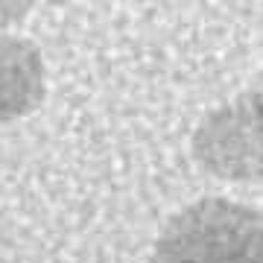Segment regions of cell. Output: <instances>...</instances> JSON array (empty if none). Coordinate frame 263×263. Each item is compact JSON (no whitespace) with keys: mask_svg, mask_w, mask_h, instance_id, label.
Here are the masks:
<instances>
[{"mask_svg":"<svg viewBox=\"0 0 263 263\" xmlns=\"http://www.w3.org/2000/svg\"><path fill=\"white\" fill-rule=\"evenodd\" d=\"M155 263H260V216L208 199L173 219Z\"/></svg>","mask_w":263,"mask_h":263,"instance_id":"obj_1","label":"cell"},{"mask_svg":"<svg viewBox=\"0 0 263 263\" xmlns=\"http://www.w3.org/2000/svg\"><path fill=\"white\" fill-rule=\"evenodd\" d=\"M193 149L222 179L260 176V94H246L214 111L199 126Z\"/></svg>","mask_w":263,"mask_h":263,"instance_id":"obj_2","label":"cell"},{"mask_svg":"<svg viewBox=\"0 0 263 263\" xmlns=\"http://www.w3.org/2000/svg\"><path fill=\"white\" fill-rule=\"evenodd\" d=\"M47 94L41 50L21 35L0 38V123L32 114Z\"/></svg>","mask_w":263,"mask_h":263,"instance_id":"obj_3","label":"cell"},{"mask_svg":"<svg viewBox=\"0 0 263 263\" xmlns=\"http://www.w3.org/2000/svg\"><path fill=\"white\" fill-rule=\"evenodd\" d=\"M38 0H0V29H9L27 18Z\"/></svg>","mask_w":263,"mask_h":263,"instance_id":"obj_4","label":"cell"}]
</instances>
